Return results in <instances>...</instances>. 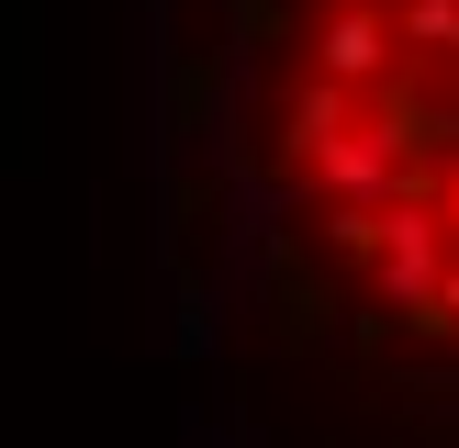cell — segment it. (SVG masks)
<instances>
[{
	"label": "cell",
	"instance_id": "obj_1",
	"mask_svg": "<svg viewBox=\"0 0 459 448\" xmlns=\"http://www.w3.org/2000/svg\"><path fill=\"white\" fill-rule=\"evenodd\" d=\"M134 269L191 448H459V0H134Z\"/></svg>",
	"mask_w": 459,
	"mask_h": 448
}]
</instances>
